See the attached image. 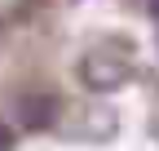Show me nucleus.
I'll list each match as a JSON object with an SVG mask.
<instances>
[{
  "label": "nucleus",
  "instance_id": "nucleus-4",
  "mask_svg": "<svg viewBox=\"0 0 159 151\" xmlns=\"http://www.w3.org/2000/svg\"><path fill=\"white\" fill-rule=\"evenodd\" d=\"M146 5H150V13H155V18H159V0H146Z\"/></svg>",
  "mask_w": 159,
  "mask_h": 151
},
{
  "label": "nucleus",
  "instance_id": "nucleus-3",
  "mask_svg": "<svg viewBox=\"0 0 159 151\" xmlns=\"http://www.w3.org/2000/svg\"><path fill=\"white\" fill-rule=\"evenodd\" d=\"M9 147H13V129L0 120V151H9Z\"/></svg>",
  "mask_w": 159,
  "mask_h": 151
},
{
  "label": "nucleus",
  "instance_id": "nucleus-2",
  "mask_svg": "<svg viewBox=\"0 0 159 151\" xmlns=\"http://www.w3.org/2000/svg\"><path fill=\"white\" fill-rule=\"evenodd\" d=\"M18 120H22V129H44V124L57 120V102L49 93H27L18 102Z\"/></svg>",
  "mask_w": 159,
  "mask_h": 151
},
{
  "label": "nucleus",
  "instance_id": "nucleus-1",
  "mask_svg": "<svg viewBox=\"0 0 159 151\" xmlns=\"http://www.w3.org/2000/svg\"><path fill=\"white\" fill-rule=\"evenodd\" d=\"M128 76H133L128 58L115 53V49H89L84 58H80V80H84L93 93H111L119 85H128Z\"/></svg>",
  "mask_w": 159,
  "mask_h": 151
}]
</instances>
